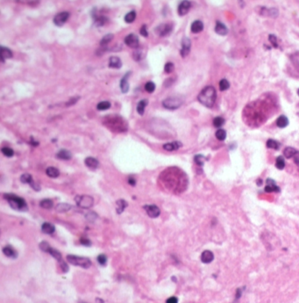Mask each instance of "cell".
<instances>
[{"label": "cell", "instance_id": "cell-10", "mask_svg": "<svg viewBox=\"0 0 299 303\" xmlns=\"http://www.w3.org/2000/svg\"><path fill=\"white\" fill-rule=\"evenodd\" d=\"M125 43L132 49H137L140 45L139 41V37L134 34H130L125 38Z\"/></svg>", "mask_w": 299, "mask_h": 303}, {"label": "cell", "instance_id": "cell-63", "mask_svg": "<svg viewBox=\"0 0 299 303\" xmlns=\"http://www.w3.org/2000/svg\"><path fill=\"white\" fill-rule=\"evenodd\" d=\"M84 303H85V302H84Z\"/></svg>", "mask_w": 299, "mask_h": 303}, {"label": "cell", "instance_id": "cell-52", "mask_svg": "<svg viewBox=\"0 0 299 303\" xmlns=\"http://www.w3.org/2000/svg\"><path fill=\"white\" fill-rule=\"evenodd\" d=\"M133 59L136 61H140L142 59V55H141V50H135V52L133 54Z\"/></svg>", "mask_w": 299, "mask_h": 303}, {"label": "cell", "instance_id": "cell-19", "mask_svg": "<svg viewBox=\"0 0 299 303\" xmlns=\"http://www.w3.org/2000/svg\"><path fill=\"white\" fill-rule=\"evenodd\" d=\"M214 259V255L210 250H205L201 255V260L205 263H209L212 262Z\"/></svg>", "mask_w": 299, "mask_h": 303}, {"label": "cell", "instance_id": "cell-59", "mask_svg": "<svg viewBox=\"0 0 299 303\" xmlns=\"http://www.w3.org/2000/svg\"><path fill=\"white\" fill-rule=\"evenodd\" d=\"M128 183L131 184V185H135V184H136V181H135V179L132 178V177H129L128 178Z\"/></svg>", "mask_w": 299, "mask_h": 303}, {"label": "cell", "instance_id": "cell-14", "mask_svg": "<svg viewBox=\"0 0 299 303\" xmlns=\"http://www.w3.org/2000/svg\"><path fill=\"white\" fill-rule=\"evenodd\" d=\"M190 6H191V3L190 1H182L178 5V14L180 16H183L187 14L190 9Z\"/></svg>", "mask_w": 299, "mask_h": 303}, {"label": "cell", "instance_id": "cell-44", "mask_svg": "<svg viewBox=\"0 0 299 303\" xmlns=\"http://www.w3.org/2000/svg\"><path fill=\"white\" fill-rule=\"evenodd\" d=\"M106 20H107V19H106L105 17L99 16V17L96 18V19H95V24H96V26H104V24L106 23Z\"/></svg>", "mask_w": 299, "mask_h": 303}, {"label": "cell", "instance_id": "cell-61", "mask_svg": "<svg viewBox=\"0 0 299 303\" xmlns=\"http://www.w3.org/2000/svg\"><path fill=\"white\" fill-rule=\"evenodd\" d=\"M97 303H104V302L101 299H97Z\"/></svg>", "mask_w": 299, "mask_h": 303}, {"label": "cell", "instance_id": "cell-26", "mask_svg": "<svg viewBox=\"0 0 299 303\" xmlns=\"http://www.w3.org/2000/svg\"><path fill=\"white\" fill-rule=\"evenodd\" d=\"M276 125L280 128H286L287 126L289 125V119H288L286 116L281 115L276 119Z\"/></svg>", "mask_w": 299, "mask_h": 303}, {"label": "cell", "instance_id": "cell-5", "mask_svg": "<svg viewBox=\"0 0 299 303\" xmlns=\"http://www.w3.org/2000/svg\"><path fill=\"white\" fill-rule=\"evenodd\" d=\"M67 260L68 263H70L73 265L80 266L83 268H89L91 267V260L87 257H77L75 255H68L67 256Z\"/></svg>", "mask_w": 299, "mask_h": 303}, {"label": "cell", "instance_id": "cell-42", "mask_svg": "<svg viewBox=\"0 0 299 303\" xmlns=\"http://www.w3.org/2000/svg\"><path fill=\"white\" fill-rule=\"evenodd\" d=\"M230 87V83L226 79H222L219 82V89L221 91H226Z\"/></svg>", "mask_w": 299, "mask_h": 303}, {"label": "cell", "instance_id": "cell-16", "mask_svg": "<svg viewBox=\"0 0 299 303\" xmlns=\"http://www.w3.org/2000/svg\"><path fill=\"white\" fill-rule=\"evenodd\" d=\"M0 52H1V62L4 63L7 59H11L13 57V52L10 49L1 46L0 48Z\"/></svg>", "mask_w": 299, "mask_h": 303}, {"label": "cell", "instance_id": "cell-1", "mask_svg": "<svg viewBox=\"0 0 299 303\" xmlns=\"http://www.w3.org/2000/svg\"><path fill=\"white\" fill-rule=\"evenodd\" d=\"M217 99V92L213 86L205 87L197 96L198 101L206 107H212Z\"/></svg>", "mask_w": 299, "mask_h": 303}, {"label": "cell", "instance_id": "cell-40", "mask_svg": "<svg viewBox=\"0 0 299 303\" xmlns=\"http://www.w3.org/2000/svg\"><path fill=\"white\" fill-rule=\"evenodd\" d=\"M1 151L3 153V155L5 156V157H12L13 155H14L13 150L11 148H9V147H4V148H2Z\"/></svg>", "mask_w": 299, "mask_h": 303}, {"label": "cell", "instance_id": "cell-43", "mask_svg": "<svg viewBox=\"0 0 299 303\" xmlns=\"http://www.w3.org/2000/svg\"><path fill=\"white\" fill-rule=\"evenodd\" d=\"M145 90L149 93H152L155 90V84L153 82H147L145 84Z\"/></svg>", "mask_w": 299, "mask_h": 303}, {"label": "cell", "instance_id": "cell-57", "mask_svg": "<svg viewBox=\"0 0 299 303\" xmlns=\"http://www.w3.org/2000/svg\"><path fill=\"white\" fill-rule=\"evenodd\" d=\"M293 159H294V162L297 163V164H299V151H297L296 154L294 155L293 157Z\"/></svg>", "mask_w": 299, "mask_h": 303}, {"label": "cell", "instance_id": "cell-9", "mask_svg": "<svg viewBox=\"0 0 299 303\" xmlns=\"http://www.w3.org/2000/svg\"><path fill=\"white\" fill-rule=\"evenodd\" d=\"M20 181H21L23 184H30L31 187H32L33 190H35V191H39V190H40V187H39V184H36V183L33 181V177H32L30 174H28V173H25V174H23V175L20 177Z\"/></svg>", "mask_w": 299, "mask_h": 303}, {"label": "cell", "instance_id": "cell-27", "mask_svg": "<svg viewBox=\"0 0 299 303\" xmlns=\"http://www.w3.org/2000/svg\"><path fill=\"white\" fill-rule=\"evenodd\" d=\"M147 104H148V100L146 99H144L142 100H141V101L138 103L137 108H136V109H137V112H138L139 114L143 115L144 112H145V109H146V106L147 105Z\"/></svg>", "mask_w": 299, "mask_h": 303}, {"label": "cell", "instance_id": "cell-53", "mask_svg": "<svg viewBox=\"0 0 299 303\" xmlns=\"http://www.w3.org/2000/svg\"><path fill=\"white\" fill-rule=\"evenodd\" d=\"M59 263H60V266H61L62 272H67L68 271V264H67L63 260L60 261Z\"/></svg>", "mask_w": 299, "mask_h": 303}, {"label": "cell", "instance_id": "cell-7", "mask_svg": "<svg viewBox=\"0 0 299 303\" xmlns=\"http://www.w3.org/2000/svg\"><path fill=\"white\" fill-rule=\"evenodd\" d=\"M173 31V24L172 23H164L161 24L155 28V33L161 37H166L171 34Z\"/></svg>", "mask_w": 299, "mask_h": 303}, {"label": "cell", "instance_id": "cell-35", "mask_svg": "<svg viewBox=\"0 0 299 303\" xmlns=\"http://www.w3.org/2000/svg\"><path fill=\"white\" fill-rule=\"evenodd\" d=\"M112 39H113V34H108L104 35V37L102 38L101 41H100V45H101L102 47H104V46H105V45L109 44V43H110V42L112 40Z\"/></svg>", "mask_w": 299, "mask_h": 303}, {"label": "cell", "instance_id": "cell-28", "mask_svg": "<svg viewBox=\"0 0 299 303\" xmlns=\"http://www.w3.org/2000/svg\"><path fill=\"white\" fill-rule=\"evenodd\" d=\"M46 173L48 177L52 178H58L59 175H60V171L57 168H54V167H48L47 170H46Z\"/></svg>", "mask_w": 299, "mask_h": 303}, {"label": "cell", "instance_id": "cell-11", "mask_svg": "<svg viewBox=\"0 0 299 303\" xmlns=\"http://www.w3.org/2000/svg\"><path fill=\"white\" fill-rule=\"evenodd\" d=\"M190 48H191V41L187 37H184L182 40V49H181V56L182 57H186L190 52Z\"/></svg>", "mask_w": 299, "mask_h": 303}, {"label": "cell", "instance_id": "cell-41", "mask_svg": "<svg viewBox=\"0 0 299 303\" xmlns=\"http://www.w3.org/2000/svg\"><path fill=\"white\" fill-rule=\"evenodd\" d=\"M225 124V119L222 117H216L213 119V125L216 128H221Z\"/></svg>", "mask_w": 299, "mask_h": 303}, {"label": "cell", "instance_id": "cell-20", "mask_svg": "<svg viewBox=\"0 0 299 303\" xmlns=\"http://www.w3.org/2000/svg\"><path fill=\"white\" fill-rule=\"evenodd\" d=\"M109 67L112 69H120L122 67V62L119 57L112 56L109 59Z\"/></svg>", "mask_w": 299, "mask_h": 303}, {"label": "cell", "instance_id": "cell-46", "mask_svg": "<svg viewBox=\"0 0 299 303\" xmlns=\"http://www.w3.org/2000/svg\"><path fill=\"white\" fill-rule=\"evenodd\" d=\"M39 249L40 250H42V251H44V252H48V251H49V250L51 249V246L47 243V242H45V241H43V242H41L40 243H39Z\"/></svg>", "mask_w": 299, "mask_h": 303}, {"label": "cell", "instance_id": "cell-21", "mask_svg": "<svg viewBox=\"0 0 299 303\" xmlns=\"http://www.w3.org/2000/svg\"><path fill=\"white\" fill-rule=\"evenodd\" d=\"M3 253H4L6 257H11V258H16L17 256H18L17 251L14 250L11 245H7V246L4 247V248H3Z\"/></svg>", "mask_w": 299, "mask_h": 303}, {"label": "cell", "instance_id": "cell-45", "mask_svg": "<svg viewBox=\"0 0 299 303\" xmlns=\"http://www.w3.org/2000/svg\"><path fill=\"white\" fill-rule=\"evenodd\" d=\"M194 161H195V163L197 165L202 166L204 164L205 161V157L203 155H196V156H195V157H194Z\"/></svg>", "mask_w": 299, "mask_h": 303}, {"label": "cell", "instance_id": "cell-51", "mask_svg": "<svg viewBox=\"0 0 299 303\" xmlns=\"http://www.w3.org/2000/svg\"><path fill=\"white\" fill-rule=\"evenodd\" d=\"M292 61H293V63H294V65L296 66L298 69H299V53L295 54L292 56Z\"/></svg>", "mask_w": 299, "mask_h": 303}, {"label": "cell", "instance_id": "cell-4", "mask_svg": "<svg viewBox=\"0 0 299 303\" xmlns=\"http://www.w3.org/2000/svg\"><path fill=\"white\" fill-rule=\"evenodd\" d=\"M183 103L182 98L179 96H171L167 99H165L162 101V105L169 110H175L179 108Z\"/></svg>", "mask_w": 299, "mask_h": 303}, {"label": "cell", "instance_id": "cell-24", "mask_svg": "<svg viewBox=\"0 0 299 303\" xmlns=\"http://www.w3.org/2000/svg\"><path fill=\"white\" fill-rule=\"evenodd\" d=\"M116 205H117V207H116V211H117V213L118 214H120V213H122L123 212H124V210L126 209V207H127V202L125 200V199H118V200H117V202H116Z\"/></svg>", "mask_w": 299, "mask_h": 303}, {"label": "cell", "instance_id": "cell-33", "mask_svg": "<svg viewBox=\"0 0 299 303\" xmlns=\"http://www.w3.org/2000/svg\"><path fill=\"white\" fill-rule=\"evenodd\" d=\"M296 152H297V150L294 148H292V147H287L286 149H284V151H283V155H284V157L286 158H290L294 157V155L296 154Z\"/></svg>", "mask_w": 299, "mask_h": 303}, {"label": "cell", "instance_id": "cell-50", "mask_svg": "<svg viewBox=\"0 0 299 303\" xmlns=\"http://www.w3.org/2000/svg\"><path fill=\"white\" fill-rule=\"evenodd\" d=\"M140 34L143 37H147L148 36V32H147V25H143L140 28Z\"/></svg>", "mask_w": 299, "mask_h": 303}, {"label": "cell", "instance_id": "cell-31", "mask_svg": "<svg viewBox=\"0 0 299 303\" xmlns=\"http://www.w3.org/2000/svg\"><path fill=\"white\" fill-rule=\"evenodd\" d=\"M39 206L41 207L45 208V209H50L54 206V202L49 199H43L39 202Z\"/></svg>", "mask_w": 299, "mask_h": 303}, {"label": "cell", "instance_id": "cell-36", "mask_svg": "<svg viewBox=\"0 0 299 303\" xmlns=\"http://www.w3.org/2000/svg\"><path fill=\"white\" fill-rule=\"evenodd\" d=\"M275 167L279 170H283L285 167V161L283 157H278L275 161Z\"/></svg>", "mask_w": 299, "mask_h": 303}, {"label": "cell", "instance_id": "cell-58", "mask_svg": "<svg viewBox=\"0 0 299 303\" xmlns=\"http://www.w3.org/2000/svg\"><path fill=\"white\" fill-rule=\"evenodd\" d=\"M78 100V98H76V99H71L68 103H67V105L68 106H69V105H74L77 101Z\"/></svg>", "mask_w": 299, "mask_h": 303}, {"label": "cell", "instance_id": "cell-32", "mask_svg": "<svg viewBox=\"0 0 299 303\" xmlns=\"http://www.w3.org/2000/svg\"><path fill=\"white\" fill-rule=\"evenodd\" d=\"M136 19V12L135 11H131L128 13L126 14L125 16V21L126 23H132Z\"/></svg>", "mask_w": 299, "mask_h": 303}, {"label": "cell", "instance_id": "cell-18", "mask_svg": "<svg viewBox=\"0 0 299 303\" xmlns=\"http://www.w3.org/2000/svg\"><path fill=\"white\" fill-rule=\"evenodd\" d=\"M215 32L219 34V35H226L228 34V29L227 27L225 26L222 22L220 21H217L216 22V26H215Z\"/></svg>", "mask_w": 299, "mask_h": 303}, {"label": "cell", "instance_id": "cell-8", "mask_svg": "<svg viewBox=\"0 0 299 303\" xmlns=\"http://www.w3.org/2000/svg\"><path fill=\"white\" fill-rule=\"evenodd\" d=\"M69 15L70 14L68 12H62L56 14L54 18V24L57 26H62L68 19Z\"/></svg>", "mask_w": 299, "mask_h": 303}, {"label": "cell", "instance_id": "cell-3", "mask_svg": "<svg viewBox=\"0 0 299 303\" xmlns=\"http://www.w3.org/2000/svg\"><path fill=\"white\" fill-rule=\"evenodd\" d=\"M3 196L8 201L9 205L13 209L18 211H26L28 209L26 200L23 198L19 197L18 195L13 193H4Z\"/></svg>", "mask_w": 299, "mask_h": 303}, {"label": "cell", "instance_id": "cell-15", "mask_svg": "<svg viewBox=\"0 0 299 303\" xmlns=\"http://www.w3.org/2000/svg\"><path fill=\"white\" fill-rule=\"evenodd\" d=\"M266 184H267V185L265 186V191L267 193H273V192L278 193V192H280V188L276 185L275 182L274 181L273 179L268 178L267 181H266Z\"/></svg>", "mask_w": 299, "mask_h": 303}, {"label": "cell", "instance_id": "cell-60", "mask_svg": "<svg viewBox=\"0 0 299 303\" xmlns=\"http://www.w3.org/2000/svg\"><path fill=\"white\" fill-rule=\"evenodd\" d=\"M241 296V291L240 289L237 290V294H236V299H239V297Z\"/></svg>", "mask_w": 299, "mask_h": 303}, {"label": "cell", "instance_id": "cell-55", "mask_svg": "<svg viewBox=\"0 0 299 303\" xmlns=\"http://www.w3.org/2000/svg\"><path fill=\"white\" fill-rule=\"evenodd\" d=\"M167 303H178V299L176 297H170L167 300Z\"/></svg>", "mask_w": 299, "mask_h": 303}, {"label": "cell", "instance_id": "cell-54", "mask_svg": "<svg viewBox=\"0 0 299 303\" xmlns=\"http://www.w3.org/2000/svg\"><path fill=\"white\" fill-rule=\"evenodd\" d=\"M92 216H97V214H96L94 212H89V213H87V214H86V218H87L90 222L94 220V218H92Z\"/></svg>", "mask_w": 299, "mask_h": 303}, {"label": "cell", "instance_id": "cell-13", "mask_svg": "<svg viewBox=\"0 0 299 303\" xmlns=\"http://www.w3.org/2000/svg\"><path fill=\"white\" fill-rule=\"evenodd\" d=\"M131 75V71H128L126 74H125V76L122 78V79L120 80V90L121 92L123 93H126L128 92L129 91V82H128V78L130 77Z\"/></svg>", "mask_w": 299, "mask_h": 303}, {"label": "cell", "instance_id": "cell-12", "mask_svg": "<svg viewBox=\"0 0 299 303\" xmlns=\"http://www.w3.org/2000/svg\"><path fill=\"white\" fill-rule=\"evenodd\" d=\"M143 208L146 210L147 215L151 218H156L160 215L161 211L155 205H145Z\"/></svg>", "mask_w": 299, "mask_h": 303}, {"label": "cell", "instance_id": "cell-17", "mask_svg": "<svg viewBox=\"0 0 299 303\" xmlns=\"http://www.w3.org/2000/svg\"><path fill=\"white\" fill-rule=\"evenodd\" d=\"M84 163H85L86 166L88 168L91 169V170H96L98 167V165H99V162L96 158L91 157L85 158Z\"/></svg>", "mask_w": 299, "mask_h": 303}, {"label": "cell", "instance_id": "cell-23", "mask_svg": "<svg viewBox=\"0 0 299 303\" xmlns=\"http://www.w3.org/2000/svg\"><path fill=\"white\" fill-rule=\"evenodd\" d=\"M182 146V144L180 142H173L169 143H165L163 145V149L167 151H174V150H177Z\"/></svg>", "mask_w": 299, "mask_h": 303}, {"label": "cell", "instance_id": "cell-47", "mask_svg": "<svg viewBox=\"0 0 299 303\" xmlns=\"http://www.w3.org/2000/svg\"><path fill=\"white\" fill-rule=\"evenodd\" d=\"M174 69H175L174 63H171V62L167 63L165 64V66H164V71H165L166 73H171V72L174 70Z\"/></svg>", "mask_w": 299, "mask_h": 303}, {"label": "cell", "instance_id": "cell-56", "mask_svg": "<svg viewBox=\"0 0 299 303\" xmlns=\"http://www.w3.org/2000/svg\"><path fill=\"white\" fill-rule=\"evenodd\" d=\"M81 243L82 244H83V245H87V246H90L91 245V241L90 240H88V239H86V238H83V239H81Z\"/></svg>", "mask_w": 299, "mask_h": 303}, {"label": "cell", "instance_id": "cell-48", "mask_svg": "<svg viewBox=\"0 0 299 303\" xmlns=\"http://www.w3.org/2000/svg\"><path fill=\"white\" fill-rule=\"evenodd\" d=\"M97 261L101 265H105L106 262H107V257L104 254H100L97 257Z\"/></svg>", "mask_w": 299, "mask_h": 303}, {"label": "cell", "instance_id": "cell-22", "mask_svg": "<svg viewBox=\"0 0 299 303\" xmlns=\"http://www.w3.org/2000/svg\"><path fill=\"white\" fill-rule=\"evenodd\" d=\"M191 32L193 34H198L203 31L204 29V24L201 20H195L190 26Z\"/></svg>", "mask_w": 299, "mask_h": 303}, {"label": "cell", "instance_id": "cell-37", "mask_svg": "<svg viewBox=\"0 0 299 303\" xmlns=\"http://www.w3.org/2000/svg\"><path fill=\"white\" fill-rule=\"evenodd\" d=\"M48 253H49V254L52 256L54 258H55L57 261H59V262H60V261H62V255H61V253H60L58 250L53 249L52 247H51V249L49 250Z\"/></svg>", "mask_w": 299, "mask_h": 303}, {"label": "cell", "instance_id": "cell-30", "mask_svg": "<svg viewBox=\"0 0 299 303\" xmlns=\"http://www.w3.org/2000/svg\"><path fill=\"white\" fill-rule=\"evenodd\" d=\"M70 209H71V206L69 204H67V203H60L55 207V210L59 212V213H65V212H68Z\"/></svg>", "mask_w": 299, "mask_h": 303}, {"label": "cell", "instance_id": "cell-39", "mask_svg": "<svg viewBox=\"0 0 299 303\" xmlns=\"http://www.w3.org/2000/svg\"><path fill=\"white\" fill-rule=\"evenodd\" d=\"M111 107V103L109 101H102L100 103H98L97 105V108L100 111H104L107 110Z\"/></svg>", "mask_w": 299, "mask_h": 303}, {"label": "cell", "instance_id": "cell-34", "mask_svg": "<svg viewBox=\"0 0 299 303\" xmlns=\"http://www.w3.org/2000/svg\"><path fill=\"white\" fill-rule=\"evenodd\" d=\"M280 146H281V144H280L277 141L273 140V139H269V140H268V142H267V147H268L269 149H279Z\"/></svg>", "mask_w": 299, "mask_h": 303}, {"label": "cell", "instance_id": "cell-38", "mask_svg": "<svg viewBox=\"0 0 299 303\" xmlns=\"http://www.w3.org/2000/svg\"><path fill=\"white\" fill-rule=\"evenodd\" d=\"M215 135H216V138L219 141H224L226 138V132L225 131L224 129H222V128H219V129L217 130Z\"/></svg>", "mask_w": 299, "mask_h": 303}, {"label": "cell", "instance_id": "cell-29", "mask_svg": "<svg viewBox=\"0 0 299 303\" xmlns=\"http://www.w3.org/2000/svg\"><path fill=\"white\" fill-rule=\"evenodd\" d=\"M41 230L46 234H53L55 231V228H54V226L51 223L45 222L41 227Z\"/></svg>", "mask_w": 299, "mask_h": 303}, {"label": "cell", "instance_id": "cell-6", "mask_svg": "<svg viewBox=\"0 0 299 303\" xmlns=\"http://www.w3.org/2000/svg\"><path fill=\"white\" fill-rule=\"evenodd\" d=\"M75 199H76V202L78 207L82 208H85V209L91 207L94 204L93 198L89 195H78Z\"/></svg>", "mask_w": 299, "mask_h": 303}, {"label": "cell", "instance_id": "cell-25", "mask_svg": "<svg viewBox=\"0 0 299 303\" xmlns=\"http://www.w3.org/2000/svg\"><path fill=\"white\" fill-rule=\"evenodd\" d=\"M56 157L61 159V160H69V159H71V157H72V155L67 149H61L56 154Z\"/></svg>", "mask_w": 299, "mask_h": 303}, {"label": "cell", "instance_id": "cell-62", "mask_svg": "<svg viewBox=\"0 0 299 303\" xmlns=\"http://www.w3.org/2000/svg\"><path fill=\"white\" fill-rule=\"evenodd\" d=\"M298 96H299V89H298Z\"/></svg>", "mask_w": 299, "mask_h": 303}, {"label": "cell", "instance_id": "cell-2", "mask_svg": "<svg viewBox=\"0 0 299 303\" xmlns=\"http://www.w3.org/2000/svg\"><path fill=\"white\" fill-rule=\"evenodd\" d=\"M104 123L112 131L124 132L127 130V123L126 122V119L118 115L107 116L104 119Z\"/></svg>", "mask_w": 299, "mask_h": 303}, {"label": "cell", "instance_id": "cell-49", "mask_svg": "<svg viewBox=\"0 0 299 303\" xmlns=\"http://www.w3.org/2000/svg\"><path fill=\"white\" fill-rule=\"evenodd\" d=\"M269 41L273 44L274 48H277V47H278L277 39H276V36H275V35H274V34H269Z\"/></svg>", "mask_w": 299, "mask_h": 303}]
</instances>
